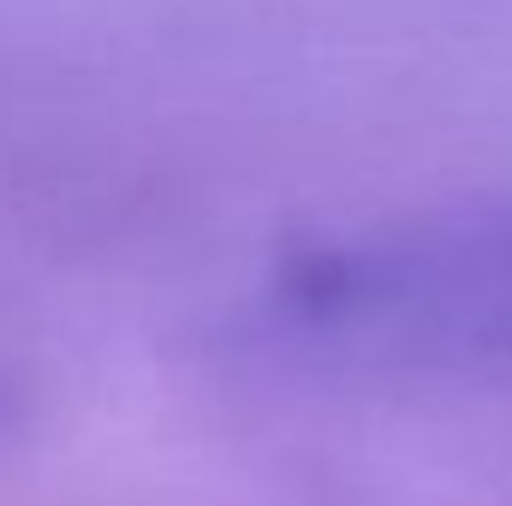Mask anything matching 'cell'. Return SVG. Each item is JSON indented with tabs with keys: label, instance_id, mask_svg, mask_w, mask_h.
Segmentation results:
<instances>
[{
	"label": "cell",
	"instance_id": "7a4b0ae2",
	"mask_svg": "<svg viewBox=\"0 0 512 506\" xmlns=\"http://www.w3.org/2000/svg\"><path fill=\"white\" fill-rule=\"evenodd\" d=\"M0 423H6V393H0Z\"/></svg>",
	"mask_w": 512,
	"mask_h": 506
},
{
	"label": "cell",
	"instance_id": "6da1fadb",
	"mask_svg": "<svg viewBox=\"0 0 512 506\" xmlns=\"http://www.w3.org/2000/svg\"><path fill=\"white\" fill-rule=\"evenodd\" d=\"M256 334L352 376H512V209L429 215L292 256Z\"/></svg>",
	"mask_w": 512,
	"mask_h": 506
}]
</instances>
